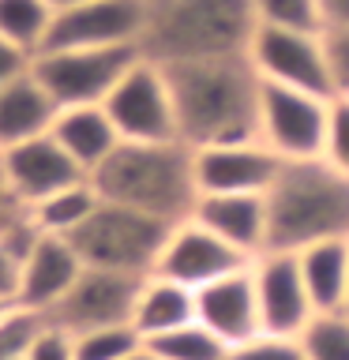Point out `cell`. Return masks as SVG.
Instances as JSON below:
<instances>
[{
    "mask_svg": "<svg viewBox=\"0 0 349 360\" xmlns=\"http://www.w3.org/2000/svg\"><path fill=\"white\" fill-rule=\"evenodd\" d=\"M169 72L180 120V139L188 146H218L255 139L259 90L263 79L248 56H218V60L162 64Z\"/></svg>",
    "mask_w": 349,
    "mask_h": 360,
    "instance_id": "cell-1",
    "label": "cell"
},
{
    "mask_svg": "<svg viewBox=\"0 0 349 360\" xmlns=\"http://www.w3.org/2000/svg\"><path fill=\"white\" fill-rule=\"evenodd\" d=\"M90 180L106 202L151 214L165 225L188 221L199 202L196 146H188L184 139L120 143Z\"/></svg>",
    "mask_w": 349,
    "mask_h": 360,
    "instance_id": "cell-2",
    "label": "cell"
},
{
    "mask_svg": "<svg viewBox=\"0 0 349 360\" xmlns=\"http://www.w3.org/2000/svg\"><path fill=\"white\" fill-rule=\"evenodd\" d=\"M267 252L300 255L312 244L349 240V176L326 162H286L267 191Z\"/></svg>",
    "mask_w": 349,
    "mask_h": 360,
    "instance_id": "cell-3",
    "label": "cell"
},
{
    "mask_svg": "<svg viewBox=\"0 0 349 360\" xmlns=\"http://www.w3.org/2000/svg\"><path fill=\"white\" fill-rule=\"evenodd\" d=\"M255 30L252 0H151L143 56L158 64L248 56Z\"/></svg>",
    "mask_w": 349,
    "mask_h": 360,
    "instance_id": "cell-4",
    "label": "cell"
},
{
    "mask_svg": "<svg viewBox=\"0 0 349 360\" xmlns=\"http://www.w3.org/2000/svg\"><path fill=\"white\" fill-rule=\"evenodd\" d=\"M169 233H173V225L101 199V207L87 218V225L75 229L68 240L83 259V266L151 278L158 270V259L165 252Z\"/></svg>",
    "mask_w": 349,
    "mask_h": 360,
    "instance_id": "cell-5",
    "label": "cell"
},
{
    "mask_svg": "<svg viewBox=\"0 0 349 360\" xmlns=\"http://www.w3.org/2000/svg\"><path fill=\"white\" fill-rule=\"evenodd\" d=\"M331 105H334V98L263 83V90H259L255 139L270 146L281 162L323 158L326 131H331Z\"/></svg>",
    "mask_w": 349,
    "mask_h": 360,
    "instance_id": "cell-6",
    "label": "cell"
},
{
    "mask_svg": "<svg viewBox=\"0 0 349 360\" xmlns=\"http://www.w3.org/2000/svg\"><path fill=\"white\" fill-rule=\"evenodd\" d=\"M106 112L124 143H173L180 139L177 101L169 72L151 56H139L106 98Z\"/></svg>",
    "mask_w": 349,
    "mask_h": 360,
    "instance_id": "cell-7",
    "label": "cell"
},
{
    "mask_svg": "<svg viewBox=\"0 0 349 360\" xmlns=\"http://www.w3.org/2000/svg\"><path fill=\"white\" fill-rule=\"evenodd\" d=\"M143 56V49H45L34 56V75L56 109L106 105L113 86Z\"/></svg>",
    "mask_w": 349,
    "mask_h": 360,
    "instance_id": "cell-8",
    "label": "cell"
},
{
    "mask_svg": "<svg viewBox=\"0 0 349 360\" xmlns=\"http://www.w3.org/2000/svg\"><path fill=\"white\" fill-rule=\"evenodd\" d=\"M255 75L263 83L308 90L319 98H334L331 72H326L323 30H289V27H259L248 49Z\"/></svg>",
    "mask_w": 349,
    "mask_h": 360,
    "instance_id": "cell-9",
    "label": "cell"
},
{
    "mask_svg": "<svg viewBox=\"0 0 349 360\" xmlns=\"http://www.w3.org/2000/svg\"><path fill=\"white\" fill-rule=\"evenodd\" d=\"M146 22L151 0H90L56 11L45 49H143Z\"/></svg>",
    "mask_w": 349,
    "mask_h": 360,
    "instance_id": "cell-10",
    "label": "cell"
},
{
    "mask_svg": "<svg viewBox=\"0 0 349 360\" xmlns=\"http://www.w3.org/2000/svg\"><path fill=\"white\" fill-rule=\"evenodd\" d=\"M143 278L120 274V270L83 266L68 297L49 311V323L68 334L106 330V326H132L135 300H139Z\"/></svg>",
    "mask_w": 349,
    "mask_h": 360,
    "instance_id": "cell-11",
    "label": "cell"
},
{
    "mask_svg": "<svg viewBox=\"0 0 349 360\" xmlns=\"http://www.w3.org/2000/svg\"><path fill=\"white\" fill-rule=\"evenodd\" d=\"M281 158L259 139L218 143L196 150L199 195H267L281 173Z\"/></svg>",
    "mask_w": 349,
    "mask_h": 360,
    "instance_id": "cell-12",
    "label": "cell"
},
{
    "mask_svg": "<svg viewBox=\"0 0 349 360\" xmlns=\"http://www.w3.org/2000/svg\"><path fill=\"white\" fill-rule=\"evenodd\" d=\"M252 263H255L252 255H244L241 248L222 240L218 233L207 229V225L188 218V221L173 225L154 274H162L169 281H180V285H188V289H203V285H210V281H218L225 274H236V270H244Z\"/></svg>",
    "mask_w": 349,
    "mask_h": 360,
    "instance_id": "cell-13",
    "label": "cell"
},
{
    "mask_svg": "<svg viewBox=\"0 0 349 360\" xmlns=\"http://www.w3.org/2000/svg\"><path fill=\"white\" fill-rule=\"evenodd\" d=\"M252 274L263 334L300 338L315 319V304L308 297V285H304L300 259L293 252H263L252 263Z\"/></svg>",
    "mask_w": 349,
    "mask_h": 360,
    "instance_id": "cell-14",
    "label": "cell"
},
{
    "mask_svg": "<svg viewBox=\"0 0 349 360\" xmlns=\"http://www.w3.org/2000/svg\"><path fill=\"white\" fill-rule=\"evenodd\" d=\"M0 158H4V176H8L11 195H15L27 210L38 207L42 199H49L53 191L75 184V180H87V173L68 158V150L49 131L38 135V139L11 146V150H4Z\"/></svg>",
    "mask_w": 349,
    "mask_h": 360,
    "instance_id": "cell-15",
    "label": "cell"
},
{
    "mask_svg": "<svg viewBox=\"0 0 349 360\" xmlns=\"http://www.w3.org/2000/svg\"><path fill=\"white\" fill-rule=\"evenodd\" d=\"M196 319L214 330L229 349L252 342L263 334V319H259V297H255V274L252 266L225 274L210 285L196 289Z\"/></svg>",
    "mask_w": 349,
    "mask_h": 360,
    "instance_id": "cell-16",
    "label": "cell"
},
{
    "mask_svg": "<svg viewBox=\"0 0 349 360\" xmlns=\"http://www.w3.org/2000/svg\"><path fill=\"white\" fill-rule=\"evenodd\" d=\"M83 274V259L72 248L68 236H45L38 233V240L30 244V252L23 255L19 270V304L34 311L49 315L56 304L68 297V289L75 285V278Z\"/></svg>",
    "mask_w": 349,
    "mask_h": 360,
    "instance_id": "cell-17",
    "label": "cell"
},
{
    "mask_svg": "<svg viewBox=\"0 0 349 360\" xmlns=\"http://www.w3.org/2000/svg\"><path fill=\"white\" fill-rule=\"evenodd\" d=\"M191 218L252 259L267 252V233H270L267 195H199Z\"/></svg>",
    "mask_w": 349,
    "mask_h": 360,
    "instance_id": "cell-18",
    "label": "cell"
},
{
    "mask_svg": "<svg viewBox=\"0 0 349 360\" xmlns=\"http://www.w3.org/2000/svg\"><path fill=\"white\" fill-rule=\"evenodd\" d=\"M49 135L68 150V158L83 169L87 176H94L101 165L113 158V150L124 143L117 124L109 120L106 105H75V109H61L53 120Z\"/></svg>",
    "mask_w": 349,
    "mask_h": 360,
    "instance_id": "cell-19",
    "label": "cell"
},
{
    "mask_svg": "<svg viewBox=\"0 0 349 360\" xmlns=\"http://www.w3.org/2000/svg\"><path fill=\"white\" fill-rule=\"evenodd\" d=\"M56 101L49 98V90L38 83V75L23 72L19 79L0 86V154L11 150V146L38 139L53 128L56 120Z\"/></svg>",
    "mask_w": 349,
    "mask_h": 360,
    "instance_id": "cell-20",
    "label": "cell"
},
{
    "mask_svg": "<svg viewBox=\"0 0 349 360\" xmlns=\"http://www.w3.org/2000/svg\"><path fill=\"white\" fill-rule=\"evenodd\" d=\"M196 323V289L180 285V281H169L162 274H151L143 278V289H139V300H135V315H132V326L143 342L151 338H162L177 326H188Z\"/></svg>",
    "mask_w": 349,
    "mask_h": 360,
    "instance_id": "cell-21",
    "label": "cell"
},
{
    "mask_svg": "<svg viewBox=\"0 0 349 360\" xmlns=\"http://www.w3.org/2000/svg\"><path fill=\"white\" fill-rule=\"evenodd\" d=\"M297 259H300V274H304V285H308V297L315 304V315L342 311L345 285H349V240L312 244Z\"/></svg>",
    "mask_w": 349,
    "mask_h": 360,
    "instance_id": "cell-22",
    "label": "cell"
},
{
    "mask_svg": "<svg viewBox=\"0 0 349 360\" xmlns=\"http://www.w3.org/2000/svg\"><path fill=\"white\" fill-rule=\"evenodd\" d=\"M98 207H101V195H98L94 180L87 176V180H75V184L53 191L38 207H30V221L45 236H72L75 229H83L87 218Z\"/></svg>",
    "mask_w": 349,
    "mask_h": 360,
    "instance_id": "cell-23",
    "label": "cell"
},
{
    "mask_svg": "<svg viewBox=\"0 0 349 360\" xmlns=\"http://www.w3.org/2000/svg\"><path fill=\"white\" fill-rule=\"evenodd\" d=\"M49 0H0V38L11 41L27 56H38L53 30Z\"/></svg>",
    "mask_w": 349,
    "mask_h": 360,
    "instance_id": "cell-24",
    "label": "cell"
},
{
    "mask_svg": "<svg viewBox=\"0 0 349 360\" xmlns=\"http://www.w3.org/2000/svg\"><path fill=\"white\" fill-rule=\"evenodd\" d=\"M143 345L162 360H229V345L214 330H207L199 319L188 326H177V330H169L162 338H151Z\"/></svg>",
    "mask_w": 349,
    "mask_h": 360,
    "instance_id": "cell-25",
    "label": "cell"
},
{
    "mask_svg": "<svg viewBox=\"0 0 349 360\" xmlns=\"http://www.w3.org/2000/svg\"><path fill=\"white\" fill-rule=\"evenodd\" d=\"M300 345L308 360H349V315L342 311L315 315L308 330L300 334Z\"/></svg>",
    "mask_w": 349,
    "mask_h": 360,
    "instance_id": "cell-26",
    "label": "cell"
},
{
    "mask_svg": "<svg viewBox=\"0 0 349 360\" xmlns=\"http://www.w3.org/2000/svg\"><path fill=\"white\" fill-rule=\"evenodd\" d=\"M45 326H49V315L45 311L15 304V308L0 319V360H27L34 342L45 334Z\"/></svg>",
    "mask_w": 349,
    "mask_h": 360,
    "instance_id": "cell-27",
    "label": "cell"
},
{
    "mask_svg": "<svg viewBox=\"0 0 349 360\" xmlns=\"http://www.w3.org/2000/svg\"><path fill=\"white\" fill-rule=\"evenodd\" d=\"M75 360H128L135 349H143V338L135 326H106V330L72 334Z\"/></svg>",
    "mask_w": 349,
    "mask_h": 360,
    "instance_id": "cell-28",
    "label": "cell"
},
{
    "mask_svg": "<svg viewBox=\"0 0 349 360\" xmlns=\"http://www.w3.org/2000/svg\"><path fill=\"white\" fill-rule=\"evenodd\" d=\"M259 27H289V30H323L319 0H252Z\"/></svg>",
    "mask_w": 349,
    "mask_h": 360,
    "instance_id": "cell-29",
    "label": "cell"
},
{
    "mask_svg": "<svg viewBox=\"0 0 349 360\" xmlns=\"http://www.w3.org/2000/svg\"><path fill=\"white\" fill-rule=\"evenodd\" d=\"M229 360H308L304 356L300 338H281V334H255L252 342L229 349Z\"/></svg>",
    "mask_w": 349,
    "mask_h": 360,
    "instance_id": "cell-30",
    "label": "cell"
},
{
    "mask_svg": "<svg viewBox=\"0 0 349 360\" xmlns=\"http://www.w3.org/2000/svg\"><path fill=\"white\" fill-rule=\"evenodd\" d=\"M323 49L334 98H349V27H323Z\"/></svg>",
    "mask_w": 349,
    "mask_h": 360,
    "instance_id": "cell-31",
    "label": "cell"
},
{
    "mask_svg": "<svg viewBox=\"0 0 349 360\" xmlns=\"http://www.w3.org/2000/svg\"><path fill=\"white\" fill-rule=\"evenodd\" d=\"M323 158L338 173L349 176V98H334V105H331V131H326Z\"/></svg>",
    "mask_w": 349,
    "mask_h": 360,
    "instance_id": "cell-32",
    "label": "cell"
},
{
    "mask_svg": "<svg viewBox=\"0 0 349 360\" xmlns=\"http://www.w3.org/2000/svg\"><path fill=\"white\" fill-rule=\"evenodd\" d=\"M27 360H75V345H72V334L61 330V326H45V334L34 342L30 356Z\"/></svg>",
    "mask_w": 349,
    "mask_h": 360,
    "instance_id": "cell-33",
    "label": "cell"
},
{
    "mask_svg": "<svg viewBox=\"0 0 349 360\" xmlns=\"http://www.w3.org/2000/svg\"><path fill=\"white\" fill-rule=\"evenodd\" d=\"M19 270H23V252L8 240V236H0V300L19 297Z\"/></svg>",
    "mask_w": 349,
    "mask_h": 360,
    "instance_id": "cell-34",
    "label": "cell"
},
{
    "mask_svg": "<svg viewBox=\"0 0 349 360\" xmlns=\"http://www.w3.org/2000/svg\"><path fill=\"white\" fill-rule=\"evenodd\" d=\"M23 221H30V210L11 195L8 176H4V158H0V236H8L11 229H19Z\"/></svg>",
    "mask_w": 349,
    "mask_h": 360,
    "instance_id": "cell-35",
    "label": "cell"
},
{
    "mask_svg": "<svg viewBox=\"0 0 349 360\" xmlns=\"http://www.w3.org/2000/svg\"><path fill=\"white\" fill-rule=\"evenodd\" d=\"M34 68V56H27L23 49H15L11 41L0 38V86L11 83V79H19L23 72H30Z\"/></svg>",
    "mask_w": 349,
    "mask_h": 360,
    "instance_id": "cell-36",
    "label": "cell"
},
{
    "mask_svg": "<svg viewBox=\"0 0 349 360\" xmlns=\"http://www.w3.org/2000/svg\"><path fill=\"white\" fill-rule=\"evenodd\" d=\"M323 27H349V0H319Z\"/></svg>",
    "mask_w": 349,
    "mask_h": 360,
    "instance_id": "cell-37",
    "label": "cell"
},
{
    "mask_svg": "<svg viewBox=\"0 0 349 360\" xmlns=\"http://www.w3.org/2000/svg\"><path fill=\"white\" fill-rule=\"evenodd\" d=\"M79 4H90V0H49L53 11H68V8H79Z\"/></svg>",
    "mask_w": 349,
    "mask_h": 360,
    "instance_id": "cell-38",
    "label": "cell"
},
{
    "mask_svg": "<svg viewBox=\"0 0 349 360\" xmlns=\"http://www.w3.org/2000/svg\"><path fill=\"white\" fill-rule=\"evenodd\" d=\"M128 360H162V356H154V353H151V349H146V345H143V349H135V353H132Z\"/></svg>",
    "mask_w": 349,
    "mask_h": 360,
    "instance_id": "cell-39",
    "label": "cell"
},
{
    "mask_svg": "<svg viewBox=\"0 0 349 360\" xmlns=\"http://www.w3.org/2000/svg\"><path fill=\"white\" fill-rule=\"evenodd\" d=\"M11 308H15V300H0V319H4V315H8Z\"/></svg>",
    "mask_w": 349,
    "mask_h": 360,
    "instance_id": "cell-40",
    "label": "cell"
},
{
    "mask_svg": "<svg viewBox=\"0 0 349 360\" xmlns=\"http://www.w3.org/2000/svg\"><path fill=\"white\" fill-rule=\"evenodd\" d=\"M342 315H349V285H345V300H342Z\"/></svg>",
    "mask_w": 349,
    "mask_h": 360,
    "instance_id": "cell-41",
    "label": "cell"
}]
</instances>
